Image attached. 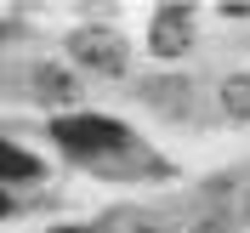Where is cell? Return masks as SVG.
<instances>
[{
	"label": "cell",
	"instance_id": "3",
	"mask_svg": "<svg viewBox=\"0 0 250 233\" xmlns=\"http://www.w3.org/2000/svg\"><path fill=\"white\" fill-rule=\"evenodd\" d=\"M188 34H193V12H188V6H165V12L154 17V34H148V40H154L159 57H176V51L188 46Z\"/></svg>",
	"mask_w": 250,
	"mask_h": 233
},
{
	"label": "cell",
	"instance_id": "1",
	"mask_svg": "<svg viewBox=\"0 0 250 233\" xmlns=\"http://www.w3.org/2000/svg\"><path fill=\"white\" fill-rule=\"evenodd\" d=\"M51 137L74 154H97V148H120L125 142V125L120 120H103V114H74V120H57Z\"/></svg>",
	"mask_w": 250,
	"mask_h": 233
},
{
	"label": "cell",
	"instance_id": "4",
	"mask_svg": "<svg viewBox=\"0 0 250 233\" xmlns=\"http://www.w3.org/2000/svg\"><path fill=\"white\" fill-rule=\"evenodd\" d=\"M222 108H228V114H239V120H250V74L222 80Z\"/></svg>",
	"mask_w": 250,
	"mask_h": 233
},
{
	"label": "cell",
	"instance_id": "5",
	"mask_svg": "<svg viewBox=\"0 0 250 233\" xmlns=\"http://www.w3.org/2000/svg\"><path fill=\"white\" fill-rule=\"evenodd\" d=\"M40 91H46L51 103H68V97H74V80L62 74V68H40Z\"/></svg>",
	"mask_w": 250,
	"mask_h": 233
},
{
	"label": "cell",
	"instance_id": "6",
	"mask_svg": "<svg viewBox=\"0 0 250 233\" xmlns=\"http://www.w3.org/2000/svg\"><path fill=\"white\" fill-rule=\"evenodd\" d=\"M0 176H40V165L17 148H0Z\"/></svg>",
	"mask_w": 250,
	"mask_h": 233
},
{
	"label": "cell",
	"instance_id": "2",
	"mask_svg": "<svg viewBox=\"0 0 250 233\" xmlns=\"http://www.w3.org/2000/svg\"><path fill=\"white\" fill-rule=\"evenodd\" d=\"M68 51H74L85 68H97V74H120L125 68V40L114 29H80L74 40H68Z\"/></svg>",
	"mask_w": 250,
	"mask_h": 233
}]
</instances>
